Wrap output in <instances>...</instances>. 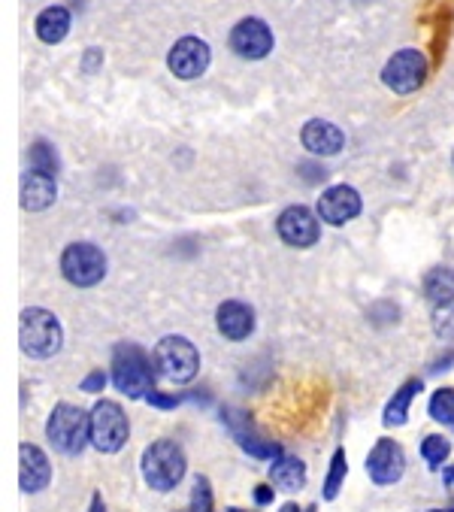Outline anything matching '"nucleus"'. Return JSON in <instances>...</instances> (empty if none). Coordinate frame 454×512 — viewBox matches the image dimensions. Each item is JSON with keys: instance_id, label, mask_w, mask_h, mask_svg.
Instances as JSON below:
<instances>
[{"instance_id": "b1692460", "label": "nucleus", "mask_w": 454, "mask_h": 512, "mask_svg": "<svg viewBox=\"0 0 454 512\" xmlns=\"http://www.w3.org/2000/svg\"><path fill=\"white\" fill-rule=\"evenodd\" d=\"M427 413L433 422L439 425H454V388H439L433 391L430 403H427Z\"/></svg>"}, {"instance_id": "f257e3e1", "label": "nucleus", "mask_w": 454, "mask_h": 512, "mask_svg": "<svg viewBox=\"0 0 454 512\" xmlns=\"http://www.w3.org/2000/svg\"><path fill=\"white\" fill-rule=\"evenodd\" d=\"M155 364L137 343H119L112 349V385L125 397H149L155 388Z\"/></svg>"}, {"instance_id": "393cba45", "label": "nucleus", "mask_w": 454, "mask_h": 512, "mask_svg": "<svg viewBox=\"0 0 454 512\" xmlns=\"http://www.w3.org/2000/svg\"><path fill=\"white\" fill-rule=\"evenodd\" d=\"M448 455H451V443L442 434H430L421 440V458L427 461L430 470H439L448 461Z\"/></svg>"}, {"instance_id": "4468645a", "label": "nucleus", "mask_w": 454, "mask_h": 512, "mask_svg": "<svg viewBox=\"0 0 454 512\" xmlns=\"http://www.w3.org/2000/svg\"><path fill=\"white\" fill-rule=\"evenodd\" d=\"M276 231L279 237L288 243V246H297V249H309L318 243L321 237V222L312 210L306 207H288L279 222H276Z\"/></svg>"}, {"instance_id": "7ed1b4c3", "label": "nucleus", "mask_w": 454, "mask_h": 512, "mask_svg": "<svg viewBox=\"0 0 454 512\" xmlns=\"http://www.w3.org/2000/svg\"><path fill=\"white\" fill-rule=\"evenodd\" d=\"M46 437H49V443H52V449L58 455L76 458L91 443V416L85 413L82 406L58 403L52 413H49Z\"/></svg>"}, {"instance_id": "9d476101", "label": "nucleus", "mask_w": 454, "mask_h": 512, "mask_svg": "<svg viewBox=\"0 0 454 512\" xmlns=\"http://www.w3.org/2000/svg\"><path fill=\"white\" fill-rule=\"evenodd\" d=\"M367 473L376 485H397L406 473V452L397 440L382 437L367 455Z\"/></svg>"}, {"instance_id": "e433bc0d", "label": "nucleus", "mask_w": 454, "mask_h": 512, "mask_svg": "<svg viewBox=\"0 0 454 512\" xmlns=\"http://www.w3.org/2000/svg\"><path fill=\"white\" fill-rule=\"evenodd\" d=\"M224 512H246V509H237V506H231V509H224Z\"/></svg>"}, {"instance_id": "f704fd0d", "label": "nucleus", "mask_w": 454, "mask_h": 512, "mask_svg": "<svg viewBox=\"0 0 454 512\" xmlns=\"http://www.w3.org/2000/svg\"><path fill=\"white\" fill-rule=\"evenodd\" d=\"M445 485L454 491V467H448V470H445Z\"/></svg>"}, {"instance_id": "cd10ccee", "label": "nucleus", "mask_w": 454, "mask_h": 512, "mask_svg": "<svg viewBox=\"0 0 454 512\" xmlns=\"http://www.w3.org/2000/svg\"><path fill=\"white\" fill-rule=\"evenodd\" d=\"M433 334L439 340H454V303L439 306V310L433 313Z\"/></svg>"}, {"instance_id": "2eb2a0df", "label": "nucleus", "mask_w": 454, "mask_h": 512, "mask_svg": "<svg viewBox=\"0 0 454 512\" xmlns=\"http://www.w3.org/2000/svg\"><path fill=\"white\" fill-rule=\"evenodd\" d=\"M49 482H52L49 455L34 443H22L19 446V488L25 494H40L43 488H49Z\"/></svg>"}, {"instance_id": "412c9836", "label": "nucleus", "mask_w": 454, "mask_h": 512, "mask_svg": "<svg viewBox=\"0 0 454 512\" xmlns=\"http://www.w3.org/2000/svg\"><path fill=\"white\" fill-rule=\"evenodd\" d=\"M70 34V10L67 7H46L37 16V37L49 46L61 43Z\"/></svg>"}, {"instance_id": "a878e982", "label": "nucleus", "mask_w": 454, "mask_h": 512, "mask_svg": "<svg viewBox=\"0 0 454 512\" xmlns=\"http://www.w3.org/2000/svg\"><path fill=\"white\" fill-rule=\"evenodd\" d=\"M31 167L37 173H46V176H55L58 173V152L55 146H49L46 140H37L31 146Z\"/></svg>"}, {"instance_id": "dca6fc26", "label": "nucleus", "mask_w": 454, "mask_h": 512, "mask_svg": "<svg viewBox=\"0 0 454 512\" xmlns=\"http://www.w3.org/2000/svg\"><path fill=\"white\" fill-rule=\"evenodd\" d=\"M215 325H218L221 337L240 343L255 331V310L243 300H224L215 313Z\"/></svg>"}, {"instance_id": "39448f33", "label": "nucleus", "mask_w": 454, "mask_h": 512, "mask_svg": "<svg viewBox=\"0 0 454 512\" xmlns=\"http://www.w3.org/2000/svg\"><path fill=\"white\" fill-rule=\"evenodd\" d=\"M91 446L103 455H116L131 437V422L116 400H97L91 406Z\"/></svg>"}, {"instance_id": "6ab92c4d", "label": "nucleus", "mask_w": 454, "mask_h": 512, "mask_svg": "<svg viewBox=\"0 0 454 512\" xmlns=\"http://www.w3.org/2000/svg\"><path fill=\"white\" fill-rule=\"evenodd\" d=\"M421 388H424L421 379H406V382L394 391V397L388 400L385 413H382L385 428H400V425L409 422V406H412V400L421 394Z\"/></svg>"}, {"instance_id": "aec40b11", "label": "nucleus", "mask_w": 454, "mask_h": 512, "mask_svg": "<svg viewBox=\"0 0 454 512\" xmlns=\"http://www.w3.org/2000/svg\"><path fill=\"white\" fill-rule=\"evenodd\" d=\"M270 485L279 488V491H288V494L300 491L306 485V464L300 458H294V455L276 458L273 467H270Z\"/></svg>"}, {"instance_id": "4be33fe9", "label": "nucleus", "mask_w": 454, "mask_h": 512, "mask_svg": "<svg viewBox=\"0 0 454 512\" xmlns=\"http://www.w3.org/2000/svg\"><path fill=\"white\" fill-rule=\"evenodd\" d=\"M424 294L433 306H448L454 303V270L448 267H436L427 273L424 279Z\"/></svg>"}, {"instance_id": "473e14b6", "label": "nucleus", "mask_w": 454, "mask_h": 512, "mask_svg": "<svg viewBox=\"0 0 454 512\" xmlns=\"http://www.w3.org/2000/svg\"><path fill=\"white\" fill-rule=\"evenodd\" d=\"M100 58V49H88V55H85V67L88 70H94V61Z\"/></svg>"}, {"instance_id": "c9c22d12", "label": "nucleus", "mask_w": 454, "mask_h": 512, "mask_svg": "<svg viewBox=\"0 0 454 512\" xmlns=\"http://www.w3.org/2000/svg\"><path fill=\"white\" fill-rule=\"evenodd\" d=\"M427 512H454V506H448V509H427Z\"/></svg>"}, {"instance_id": "9b49d317", "label": "nucleus", "mask_w": 454, "mask_h": 512, "mask_svg": "<svg viewBox=\"0 0 454 512\" xmlns=\"http://www.w3.org/2000/svg\"><path fill=\"white\" fill-rule=\"evenodd\" d=\"M212 61V52H209V43L200 40V37H182L173 43L170 55H167V67L173 76L179 79H197L206 73Z\"/></svg>"}, {"instance_id": "423d86ee", "label": "nucleus", "mask_w": 454, "mask_h": 512, "mask_svg": "<svg viewBox=\"0 0 454 512\" xmlns=\"http://www.w3.org/2000/svg\"><path fill=\"white\" fill-rule=\"evenodd\" d=\"M152 364L161 379L173 385H188L200 370V352L185 337H164L152 352Z\"/></svg>"}, {"instance_id": "f8f14e48", "label": "nucleus", "mask_w": 454, "mask_h": 512, "mask_svg": "<svg viewBox=\"0 0 454 512\" xmlns=\"http://www.w3.org/2000/svg\"><path fill=\"white\" fill-rule=\"evenodd\" d=\"M318 216L321 222L339 228L361 216V194L352 185H333L318 197Z\"/></svg>"}, {"instance_id": "72a5a7b5", "label": "nucleus", "mask_w": 454, "mask_h": 512, "mask_svg": "<svg viewBox=\"0 0 454 512\" xmlns=\"http://www.w3.org/2000/svg\"><path fill=\"white\" fill-rule=\"evenodd\" d=\"M279 512H303V509H300L297 503H285V506H282ZM306 512H315V509H306Z\"/></svg>"}, {"instance_id": "a211bd4d", "label": "nucleus", "mask_w": 454, "mask_h": 512, "mask_svg": "<svg viewBox=\"0 0 454 512\" xmlns=\"http://www.w3.org/2000/svg\"><path fill=\"white\" fill-rule=\"evenodd\" d=\"M22 207L28 213H43L49 210L52 203L58 200V185H55V176H46V173H37L31 170L25 179H22Z\"/></svg>"}, {"instance_id": "20e7f679", "label": "nucleus", "mask_w": 454, "mask_h": 512, "mask_svg": "<svg viewBox=\"0 0 454 512\" xmlns=\"http://www.w3.org/2000/svg\"><path fill=\"white\" fill-rule=\"evenodd\" d=\"M64 343V334H61V322L43 310V306H31V310L22 313L19 319V346L25 355L31 358H52Z\"/></svg>"}, {"instance_id": "1a4fd4ad", "label": "nucleus", "mask_w": 454, "mask_h": 512, "mask_svg": "<svg viewBox=\"0 0 454 512\" xmlns=\"http://www.w3.org/2000/svg\"><path fill=\"white\" fill-rule=\"evenodd\" d=\"M427 79V58L418 49H400L388 58L382 70V82L397 94H412Z\"/></svg>"}, {"instance_id": "7c9ffc66", "label": "nucleus", "mask_w": 454, "mask_h": 512, "mask_svg": "<svg viewBox=\"0 0 454 512\" xmlns=\"http://www.w3.org/2000/svg\"><path fill=\"white\" fill-rule=\"evenodd\" d=\"M273 497H276V488H273V485H258V488H255V503H258V506H270Z\"/></svg>"}, {"instance_id": "f03ea898", "label": "nucleus", "mask_w": 454, "mask_h": 512, "mask_svg": "<svg viewBox=\"0 0 454 512\" xmlns=\"http://www.w3.org/2000/svg\"><path fill=\"white\" fill-rule=\"evenodd\" d=\"M140 470H143V479L152 491L158 494H167L173 491L185 473H188V458L182 452L179 443L173 440H155L146 446L143 458H140Z\"/></svg>"}, {"instance_id": "f3484780", "label": "nucleus", "mask_w": 454, "mask_h": 512, "mask_svg": "<svg viewBox=\"0 0 454 512\" xmlns=\"http://www.w3.org/2000/svg\"><path fill=\"white\" fill-rule=\"evenodd\" d=\"M300 143L306 146V152L312 155H321V158H330V155H339L346 146V134L339 131L333 122H324V119H312L303 125L300 131Z\"/></svg>"}, {"instance_id": "c85d7f7f", "label": "nucleus", "mask_w": 454, "mask_h": 512, "mask_svg": "<svg viewBox=\"0 0 454 512\" xmlns=\"http://www.w3.org/2000/svg\"><path fill=\"white\" fill-rule=\"evenodd\" d=\"M152 406H158V409H176L185 397L182 394H164V391H152L149 397H146Z\"/></svg>"}, {"instance_id": "c756f323", "label": "nucleus", "mask_w": 454, "mask_h": 512, "mask_svg": "<svg viewBox=\"0 0 454 512\" xmlns=\"http://www.w3.org/2000/svg\"><path fill=\"white\" fill-rule=\"evenodd\" d=\"M82 391H88V394H97V391H103L106 388V373L103 370H91L85 379H82V385H79Z\"/></svg>"}, {"instance_id": "2f4dec72", "label": "nucleus", "mask_w": 454, "mask_h": 512, "mask_svg": "<svg viewBox=\"0 0 454 512\" xmlns=\"http://www.w3.org/2000/svg\"><path fill=\"white\" fill-rule=\"evenodd\" d=\"M88 512H106V503H103V494H100V491H94V494H91V506H88Z\"/></svg>"}, {"instance_id": "bb28decb", "label": "nucleus", "mask_w": 454, "mask_h": 512, "mask_svg": "<svg viewBox=\"0 0 454 512\" xmlns=\"http://www.w3.org/2000/svg\"><path fill=\"white\" fill-rule=\"evenodd\" d=\"M188 512H215V497H212V482L206 476L194 479V491H191V509Z\"/></svg>"}, {"instance_id": "5701e85b", "label": "nucleus", "mask_w": 454, "mask_h": 512, "mask_svg": "<svg viewBox=\"0 0 454 512\" xmlns=\"http://www.w3.org/2000/svg\"><path fill=\"white\" fill-rule=\"evenodd\" d=\"M346 476H349V458H346V449H336L333 458H330V467H327V476H324V500H336L339 497V488L346 485Z\"/></svg>"}, {"instance_id": "ddd939ff", "label": "nucleus", "mask_w": 454, "mask_h": 512, "mask_svg": "<svg viewBox=\"0 0 454 512\" xmlns=\"http://www.w3.org/2000/svg\"><path fill=\"white\" fill-rule=\"evenodd\" d=\"M231 49L246 61H261L273 52V31L261 19H243L231 31Z\"/></svg>"}, {"instance_id": "0eeeda50", "label": "nucleus", "mask_w": 454, "mask_h": 512, "mask_svg": "<svg viewBox=\"0 0 454 512\" xmlns=\"http://www.w3.org/2000/svg\"><path fill=\"white\" fill-rule=\"evenodd\" d=\"M221 422H224L227 431H231L234 443H237L246 455H252V458H258V461H276V458H282V446H279L276 440L264 437V434L258 431V425L252 422V416L243 413V409H237V406H224V409H221Z\"/></svg>"}, {"instance_id": "6e6552de", "label": "nucleus", "mask_w": 454, "mask_h": 512, "mask_svg": "<svg viewBox=\"0 0 454 512\" xmlns=\"http://www.w3.org/2000/svg\"><path fill=\"white\" fill-rule=\"evenodd\" d=\"M61 273L76 288H91L106 276V255L91 243H70L61 255Z\"/></svg>"}]
</instances>
